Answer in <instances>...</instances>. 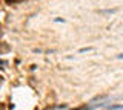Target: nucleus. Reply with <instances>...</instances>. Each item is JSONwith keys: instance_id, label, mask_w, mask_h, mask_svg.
Listing matches in <instances>:
<instances>
[{"instance_id": "nucleus-3", "label": "nucleus", "mask_w": 123, "mask_h": 110, "mask_svg": "<svg viewBox=\"0 0 123 110\" xmlns=\"http://www.w3.org/2000/svg\"><path fill=\"white\" fill-rule=\"evenodd\" d=\"M118 58H120V60H123V54H120V55H118Z\"/></svg>"}, {"instance_id": "nucleus-1", "label": "nucleus", "mask_w": 123, "mask_h": 110, "mask_svg": "<svg viewBox=\"0 0 123 110\" xmlns=\"http://www.w3.org/2000/svg\"><path fill=\"white\" fill-rule=\"evenodd\" d=\"M117 12V9H102L100 11V14H114Z\"/></svg>"}, {"instance_id": "nucleus-2", "label": "nucleus", "mask_w": 123, "mask_h": 110, "mask_svg": "<svg viewBox=\"0 0 123 110\" xmlns=\"http://www.w3.org/2000/svg\"><path fill=\"white\" fill-rule=\"evenodd\" d=\"M89 51H92V47H82L80 49V52H89Z\"/></svg>"}]
</instances>
